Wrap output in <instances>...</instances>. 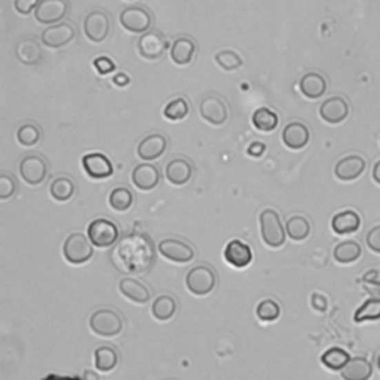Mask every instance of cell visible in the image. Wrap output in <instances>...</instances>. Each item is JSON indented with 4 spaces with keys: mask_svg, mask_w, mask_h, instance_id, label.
I'll list each match as a JSON object with an SVG mask.
<instances>
[{
    "mask_svg": "<svg viewBox=\"0 0 380 380\" xmlns=\"http://www.w3.org/2000/svg\"><path fill=\"white\" fill-rule=\"evenodd\" d=\"M110 260L122 274L143 275L154 265V246L146 233H128L116 242L110 252Z\"/></svg>",
    "mask_w": 380,
    "mask_h": 380,
    "instance_id": "1",
    "label": "cell"
},
{
    "mask_svg": "<svg viewBox=\"0 0 380 380\" xmlns=\"http://www.w3.org/2000/svg\"><path fill=\"white\" fill-rule=\"evenodd\" d=\"M260 233L261 239L266 243L269 248H281L286 243V235L287 230L282 225L279 214L272 210L266 208L260 212Z\"/></svg>",
    "mask_w": 380,
    "mask_h": 380,
    "instance_id": "2",
    "label": "cell"
},
{
    "mask_svg": "<svg viewBox=\"0 0 380 380\" xmlns=\"http://www.w3.org/2000/svg\"><path fill=\"white\" fill-rule=\"evenodd\" d=\"M90 328L94 334L100 337H116L122 333L123 321L118 312L112 309H99L90 318Z\"/></svg>",
    "mask_w": 380,
    "mask_h": 380,
    "instance_id": "3",
    "label": "cell"
},
{
    "mask_svg": "<svg viewBox=\"0 0 380 380\" xmlns=\"http://www.w3.org/2000/svg\"><path fill=\"white\" fill-rule=\"evenodd\" d=\"M63 254L67 263L79 266L90 261L94 256V248L90 238L85 237L83 233H72L67 237L63 246Z\"/></svg>",
    "mask_w": 380,
    "mask_h": 380,
    "instance_id": "4",
    "label": "cell"
},
{
    "mask_svg": "<svg viewBox=\"0 0 380 380\" xmlns=\"http://www.w3.org/2000/svg\"><path fill=\"white\" fill-rule=\"evenodd\" d=\"M86 237L97 248H109L119 239V229L112 220L95 219L90 223Z\"/></svg>",
    "mask_w": 380,
    "mask_h": 380,
    "instance_id": "5",
    "label": "cell"
},
{
    "mask_svg": "<svg viewBox=\"0 0 380 380\" xmlns=\"http://www.w3.org/2000/svg\"><path fill=\"white\" fill-rule=\"evenodd\" d=\"M217 278L208 266H197L188 272L186 288L197 297H206L216 288Z\"/></svg>",
    "mask_w": 380,
    "mask_h": 380,
    "instance_id": "6",
    "label": "cell"
},
{
    "mask_svg": "<svg viewBox=\"0 0 380 380\" xmlns=\"http://www.w3.org/2000/svg\"><path fill=\"white\" fill-rule=\"evenodd\" d=\"M168 48H170L168 39L158 30L144 33L139 39V54L144 58V60H149V61L159 60Z\"/></svg>",
    "mask_w": 380,
    "mask_h": 380,
    "instance_id": "7",
    "label": "cell"
},
{
    "mask_svg": "<svg viewBox=\"0 0 380 380\" xmlns=\"http://www.w3.org/2000/svg\"><path fill=\"white\" fill-rule=\"evenodd\" d=\"M158 251L163 259L177 263V265H186V263L192 261L194 257V250L189 243L175 238L162 239L158 243Z\"/></svg>",
    "mask_w": 380,
    "mask_h": 380,
    "instance_id": "8",
    "label": "cell"
},
{
    "mask_svg": "<svg viewBox=\"0 0 380 380\" xmlns=\"http://www.w3.org/2000/svg\"><path fill=\"white\" fill-rule=\"evenodd\" d=\"M119 19L125 30L135 34L148 33L152 26V15L149 14V11H146L144 8L140 6L125 8L121 12Z\"/></svg>",
    "mask_w": 380,
    "mask_h": 380,
    "instance_id": "9",
    "label": "cell"
},
{
    "mask_svg": "<svg viewBox=\"0 0 380 380\" xmlns=\"http://www.w3.org/2000/svg\"><path fill=\"white\" fill-rule=\"evenodd\" d=\"M83 30L85 36L91 42L100 43L106 41L110 33V17L104 11H99V9L90 12L83 21Z\"/></svg>",
    "mask_w": 380,
    "mask_h": 380,
    "instance_id": "10",
    "label": "cell"
},
{
    "mask_svg": "<svg viewBox=\"0 0 380 380\" xmlns=\"http://www.w3.org/2000/svg\"><path fill=\"white\" fill-rule=\"evenodd\" d=\"M19 175L30 186H39L46 179L48 165L41 156L28 154L19 162Z\"/></svg>",
    "mask_w": 380,
    "mask_h": 380,
    "instance_id": "11",
    "label": "cell"
},
{
    "mask_svg": "<svg viewBox=\"0 0 380 380\" xmlns=\"http://www.w3.org/2000/svg\"><path fill=\"white\" fill-rule=\"evenodd\" d=\"M76 30L70 23H60L48 27L42 33V43L51 50H60L73 42Z\"/></svg>",
    "mask_w": 380,
    "mask_h": 380,
    "instance_id": "12",
    "label": "cell"
},
{
    "mask_svg": "<svg viewBox=\"0 0 380 380\" xmlns=\"http://www.w3.org/2000/svg\"><path fill=\"white\" fill-rule=\"evenodd\" d=\"M199 114L202 119L214 126H220L228 121V106L217 95H207L199 104Z\"/></svg>",
    "mask_w": 380,
    "mask_h": 380,
    "instance_id": "13",
    "label": "cell"
},
{
    "mask_svg": "<svg viewBox=\"0 0 380 380\" xmlns=\"http://www.w3.org/2000/svg\"><path fill=\"white\" fill-rule=\"evenodd\" d=\"M69 12L67 0H42L37 6L34 17L41 24H57Z\"/></svg>",
    "mask_w": 380,
    "mask_h": 380,
    "instance_id": "14",
    "label": "cell"
},
{
    "mask_svg": "<svg viewBox=\"0 0 380 380\" xmlns=\"http://www.w3.org/2000/svg\"><path fill=\"white\" fill-rule=\"evenodd\" d=\"M85 172L94 180H104L113 175V165L110 159L103 153H88L82 158Z\"/></svg>",
    "mask_w": 380,
    "mask_h": 380,
    "instance_id": "15",
    "label": "cell"
},
{
    "mask_svg": "<svg viewBox=\"0 0 380 380\" xmlns=\"http://www.w3.org/2000/svg\"><path fill=\"white\" fill-rule=\"evenodd\" d=\"M226 263L237 269H246L252 263V250L248 243L239 239H232L223 251Z\"/></svg>",
    "mask_w": 380,
    "mask_h": 380,
    "instance_id": "16",
    "label": "cell"
},
{
    "mask_svg": "<svg viewBox=\"0 0 380 380\" xmlns=\"http://www.w3.org/2000/svg\"><path fill=\"white\" fill-rule=\"evenodd\" d=\"M366 159L359 154H349L340 159L334 167V175L342 181H354L359 179L366 171Z\"/></svg>",
    "mask_w": 380,
    "mask_h": 380,
    "instance_id": "17",
    "label": "cell"
},
{
    "mask_svg": "<svg viewBox=\"0 0 380 380\" xmlns=\"http://www.w3.org/2000/svg\"><path fill=\"white\" fill-rule=\"evenodd\" d=\"M319 116L327 123L336 125L343 122L349 116V104L342 97H331L319 107Z\"/></svg>",
    "mask_w": 380,
    "mask_h": 380,
    "instance_id": "18",
    "label": "cell"
},
{
    "mask_svg": "<svg viewBox=\"0 0 380 380\" xmlns=\"http://www.w3.org/2000/svg\"><path fill=\"white\" fill-rule=\"evenodd\" d=\"M132 183L134 186L143 192H150L159 184L161 174L159 170L152 163H141L137 165L132 171Z\"/></svg>",
    "mask_w": 380,
    "mask_h": 380,
    "instance_id": "19",
    "label": "cell"
},
{
    "mask_svg": "<svg viewBox=\"0 0 380 380\" xmlns=\"http://www.w3.org/2000/svg\"><path fill=\"white\" fill-rule=\"evenodd\" d=\"M310 140L309 128L301 122L288 123L282 131V141L291 150H300L308 146Z\"/></svg>",
    "mask_w": 380,
    "mask_h": 380,
    "instance_id": "20",
    "label": "cell"
},
{
    "mask_svg": "<svg viewBox=\"0 0 380 380\" xmlns=\"http://www.w3.org/2000/svg\"><path fill=\"white\" fill-rule=\"evenodd\" d=\"M167 146H168V141L162 134H150L140 141L137 153L143 161H154V159H159L165 153Z\"/></svg>",
    "mask_w": 380,
    "mask_h": 380,
    "instance_id": "21",
    "label": "cell"
},
{
    "mask_svg": "<svg viewBox=\"0 0 380 380\" xmlns=\"http://www.w3.org/2000/svg\"><path fill=\"white\" fill-rule=\"evenodd\" d=\"M359 228H361V217L357 211L346 210L342 212H337L336 216L331 219V229L336 235H350L355 233Z\"/></svg>",
    "mask_w": 380,
    "mask_h": 380,
    "instance_id": "22",
    "label": "cell"
},
{
    "mask_svg": "<svg viewBox=\"0 0 380 380\" xmlns=\"http://www.w3.org/2000/svg\"><path fill=\"white\" fill-rule=\"evenodd\" d=\"M343 380H370L373 376V366L364 357L350 358L340 372Z\"/></svg>",
    "mask_w": 380,
    "mask_h": 380,
    "instance_id": "23",
    "label": "cell"
},
{
    "mask_svg": "<svg viewBox=\"0 0 380 380\" xmlns=\"http://www.w3.org/2000/svg\"><path fill=\"white\" fill-rule=\"evenodd\" d=\"M299 88L300 92L303 94L306 99L317 100L326 94L327 81L323 74H319L317 72H309L300 79Z\"/></svg>",
    "mask_w": 380,
    "mask_h": 380,
    "instance_id": "24",
    "label": "cell"
},
{
    "mask_svg": "<svg viewBox=\"0 0 380 380\" xmlns=\"http://www.w3.org/2000/svg\"><path fill=\"white\" fill-rule=\"evenodd\" d=\"M119 291L125 299L137 305H146L150 300L149 288L134 278H122L119 281Z\"/></svg>",
    "mask_w": 380,
    "mask_h": 380,
    "instance_id": "25",
    "label": "cell"
},
{
    "mask_svg": "<svg viewBox=\"0 0 380 380\" xmlns=\"http://www.w3.org/2000/svg\"><path fill=\"white\" fill-rule=\"evenodd\" d=\"M192 174L193 168L190 162H188L186 159H172L165 167V177L174 186H184V184H188L192 179Z\"/></svg>",
    "mask_w": 380,
    "mask_h": 380,
    "instance_id": "26",
    "label": "cell"
},
{
    "mask_svg": "<svg viewBox=\"0 0 380 380\" xmlns=\"http://www.w3.org/2000/svg\"><path fill=\"white\" fill-rule=\"evenodd\" d=\"M194 54H197V43L186 36L175 39L171 46V60L179 66L190 64Z\"/></svg>",
    "mask_w": 380,
    "mask_h": 380,
    "instance_id": "27",
    "label": "cell"
},
{
    "mask_svg": "<svg viewBox=\"0 0 380 380\" xmlns=\"http://www.w3.org/2000/svg\"><path fill=\"white\" fill-rule=\"evenodd\" d=\"M15 55L19 61L26 66H34L42 58V50L39 46L37 41L33 37H26L23 41H19L15 50Z\"/></svg>",
    "mask_w": 380,
    "mask_h": 380,
    "instance_id": "28",
    "label": "cell"
},
{
    "mask_svg": "<svg viewBox=\"0 0 380 380\" xmlns=\"http://www.w3.org/2000/svg\"><path fill=\"white\" fill-rule=\"evenodd\" d=\"M119 363V355L110 346H101L94 350V364L95 370L101 373H110Z\"/></svg>",
    "mask_w": 380,
    "mask_h": 380,
    "instance_id": "29",
    "label": "cell"
},
{
    "mask_svg": "<svg viewBox=\"0 0 380 380\" xmlns=\"http://www.w3.org/2000/svg\"><path fill=\"white\" fill-rule=\"evenodd\" d=\"M363 254L361 246L355 241H343L336 246L333 256L334 260L340 265H350V263H355Z\"/></svg>",
    "mask_w": 380,
    "mask_h": 380,
    "instance_id": "30",
    "label": "cell"
},
{
    "mask_svg": "<svg viewBox=\"0 0 380 380\" xmlns=\"http://www.w3.org/2000/svg\"><path fill=\"white\" fill-rule=\"evenodd\" d=\"M175 312H177V303L171 296H159L152 303V315L161 323H167V321L172 319Z\"/></svg>",
    "mask_w": 380,
    "mask_h": 380,
    "instance_id": "31",
    "label": "cell"
},
{
    "mask_svg": "<svg viewBox=\"0 0 380 380\" xmlns=\"http://www.w3.org/2000/svg\"><path fill=\"white\" fill-rule=\"evenodd\" d=\"M278 123V114L274 110H270L269 107H260V109L252 113V125L261 132H270L277 130Z\"/></svg>",
    "mask_w": 380,
    "mask_h": 380,
    "instance_id": "32",
    "label": "cell"
},
{
    "mask_svg": "<svg viewBox=\"0 0 380 380\" xmlns=\"http://www.w3.org/2000/svg\"><path fill=\"white\" fill-rule=\"evenodd\" d=\"M287 237L294 242H301L310 235V223L303 216H293L286 223Z\"/></svg>",
    "mask_w": 380,
    "mask_h": 380,
    "instance_id": "33",
    "label": "cell"
},
{
    "mask_svg": "<svg viewBox=\"0 0 380 380\" xmlns=\"http://www.w3.org/2000/svg\"><path fill=\"white\" fill-rule=\"evenodd\" d=\"M349 354L342 348H330L321 357V363L331 372H342V368L349 363Z\"/></svg>",
    "mask_w": 380,
    "mask_h": 380,
    "instance_id": "34",
    "label": "cell"
},
{
    "mask_svg": "<svg viewBox=\"0 0 380 380\" xmlns=\"http://www.w3.org/2000/svg\"><path fill=\"white\" fill-rule=\"evenodd\" d=\"M74 181L69 177H58L51 183L50 193L57 202H67L74 197Z\"/></svg>",
    "mask_w": 380,
    "mask_h": 380,
    "instance_id": "35",
    "label": "cell"
},
{
    "mask_svg": "<svg viewBox=\"0 0 380 380\" xmlns=\"http://www.w3.org/2000/svg\"><path fill=\"white\" fill-rule=\"evenodd\" d=\"M377 319H380V297L368 299L355 310L354 314V321L357 324L366 323V321H377Z\"/></svg>",
    "mask_w": 380,
    "mask_h": 380,
    "instance_id": "36",
    "label": "cell"
},
{
    "mask_svg": "<svg viewBox=\"0 0 380 380\" xmlns=\"http://www.w3.org/2000/svg\"><path fill=\"white\" fill-rule=\"evenodd\" d=\"M134 203V194L126 188H114L109 194V206L118 212L128 211Z\"/></svg>",
    "mask_w": 380,
    "mask_h": 380,
    "instance_id": "37",
    "label": "cell"
},
{
    "mask_svg": "<svg viewBox=\"0 0 380 380\" xmlns=\"http://www.w3.org/2000/svg\"><path fill=\"white\" fill-rule=\"evenodd\" d=\"M256 315L263 323H275L281 317V306L274 299H265L257 305Z\"/></svg>",
    "mask_w": 380,
    "mask_h": 380,
    "instance_id": "38",
    "label": "cell"
},
{
    "mask_svg": "<svg viewBox=\"0 0 380 380\" xmlns=\"http://www.w3.org/2000/svg\"><path fill=\"white\" fill-rule=\"evenodd\" d=\"M17 140L21 146L30 148V146L37 144L39 140H41V130L34 123H24L17 131Z\"/></svg>",
    "mask_w": 380,
    "mask_h": 380,
    "instance_id": "39",
    "label": "cell"
},
{
    "mask_svg": "<svg viewBox=\"0 0 380 380\" xmlns=\"http://www.w3.org/2000/svg\"><path fill=\"white\" fill-rule=\"evenodd\" d=\"M189 104L184 99H175L170 101L163 109V116L167 119L175 122V121H183L189 114Z\"/></svg>",
    "mask_w": 380,
    "mask_h": 380,
    "instance_id": "40",
    "label": "cell"
},
{
    "mask_svg": "<svg viewBox=\"0 0 380 380\" xmlns=\"http://www.w3.org/2000/svg\"><path fill=\"white\" fill-rule=\"evenodd\" d=\"M216 63L219 64L220 69L226 70V72H233L239 69L242 66V58L238 52L232 51V50H225L216 54Z\"/></svg>",
    "mask_w": 380,
    "mask_h": 380,
    "instance_id": "41",
    "label": "cell"
},
{
    "mask_svg": "<svg viewBox=\"0 0 380 380\" xmlns=\"http://www.w3.org/2000/svg\"><path fill=\"white\" fill-rule=\"evenodd\" d=\"M361 282L367 294H370L372 297H380V270L379 269H372L366 272Z\"/></svg>",
    "mask_w": 380,
    "mask_h": 380,
    "instance_id": "42",
    "label": "cell"
},
{
    "mask_svg": "<svg viewBox=\"0 0 380 380\" xmlns=\"http://www.w3.org/2000/svg\"><path fill=\"white\" fill-rule=\"evenodd\" d=\"M15 190H17V184L14 179L9 177L8 174L0 175V199L6 201L9 198H12Z\"/></svg>",
    "mask_w": 380,
    "mask_h": 380,
    "instance_id": "43",
    "label": "cell"
},
{
    "mask_svg": "<svg viewBox=\"0 0 380 380\" xmlns=\"http://www.w3.org/2000/svg\"><path fill=\"white\" fill-rule=\"evenodd\" d=\"M42 0H14V8L18 14L28 15L32 14L37 6L41 5Z\"/></svg>",
    "mask_w": 380,
    "mask_h": 380,
    "instance_id": "44",
    "label": "cell"
},
{
    "mask_svg": "<svg viewBox=\"0 0 380 380\" xmlns=\"http://www.w3.org/2000/svg\"><path fill=\"white\" fill-rule=\"evenodd\" d=\"M94 67L101 76H106V74L114 72L116 64L113 63V60H110L109 57H99L94 60Z\"/></svg>",
    "mask_w": 380,
    "mask_h": 380,
    "instance_id": "45",
    "label": "cell"
},
{
    "mask_svg": "<svg viewBox=\"0 0 380 380\" xmlns=\"http://www.w3.org/2000/svg\"><path fill=\"white\" fill-rule=\"evenodd\" d=\"M366 241H367V246L370 250L380 254V225L374 226L372 230L367 233Z\"/></svg>",
    "mask_w": 380,
    "mask_h": 380,
    "instance_id": "46",
    "label": "cell"
},
{
    "mask_svg": "<svg viewBox=\"0 0 380 380\" xmlns=\"http://www.w3.org/2000/svg\"><path fill=\"white\" fill-rule=\"evenodd\" d=\"M310 306L314 308L319 314H324L328 309V300L326 299V296L319 294V293H314L310 297Z\"/></svg>",
    "mask_w": 380,
    "mask_h": 380,
    "instance_id": "47",
    "label": "cell"
},
{
    "mask_svg": "<svg viewBox=\"0 0 380 380\" xmlns=\"http://www.w3.org/2000/svg\"><path fill=\"white\" fill-rule=\"evenodd\" d=\"M266 152V144L265 143H260V141H254L250 144V148L247 149V153L250 156H252V158H261L263 153Z\"/></svg>",
    "mask_w": 380,
    "mask_h": 380,
    "instance_id": "48",
    "label": "cell"
},
{
    "mask_svg": "<svg viewBox=\"0 0 380 380\" xmlns=\"http://www.w3.org/2000/svg\"><path fill=\"white\" fill-rule=\"evenodd\" d=\"M42 380H83V379H81L79 376H61V374L51 373L45 376Z\"/></svg>",
    "mask_w": 380,
    "mask_h": 380,
    "instance_id": "49",
    "label": "cell"
},
{
    "mask_svg": "<svg viewBox=\"0 0 380 380\" xmlns=\"http://www.w3.org/2000/svg\"><path fill=\"white\" fill-rule=\"evenodd\" d=\"M113 82H114L116 85H118V86H126V85L130 83V77H128V74L119 73V74H116V76H114Z\"/></svg>",
    "mask_w": 380,
    "mask_h": 380,
    "instance_id": "50",
    "label": "cell"
},
{
    "mask_svg": "<svg viewBox=\"0 0 380 380\" xmlns=\"http://www.w3.org/2000/svg\"><path fill=\"white\" fill-rule=\"evenodd\" d=\"M373 179L377 184H380V161H377L373 167Z\"/></svg>",
    "mask_w": 380,
    "mask_h": 380,
    "instance_id": "51",
    "label": "cell"
},
{
    "mask_svg": "<svg viewBox=\"0 0 380 380\" xmlns=\"http://www.w3.org/2000/svg\"><path fill=\"white\" fill-rule=\"evenodd\" d=\"M83 380H100V377L97 376L95 372H92V370H86V372L83 373Z\"/></svg>",
    "mask_w": 380,
    "mask_h": 380,
    "instance_id": "52",
    "label": "cell"
},
{
    "mask_svg": "<svg viewBox=\"0 0 380 380\" xmlns=\"http://www.w3.org/2000/svg\"><path fill=\"white\" fill-rule=\"evenodd\" d=\"M377 368H379V372H380V354H379V357H377Z\"/></svg>",
    "mask_w": 380,
    "mask_h": 380,
    "instance_id": "53",
    "label": "cell"
}]
</instances>
